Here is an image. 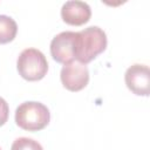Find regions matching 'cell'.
I'll use <instances>...</instances> for the list:
<instances>
[{"label": "cell", "instance_id": "6da1fadb", "mask_svg": "<svg viewBox=\"0 0 150 150\" xmlns=\"http://www.w3.org/2000/svg\"><path fill=\"white\" fill-rule=\"evenodd\" d=\"M107 47V35L97 26H90L81 32H76L75 60L82 64L93 61L97 55L104 52Z\"/></svg>", "mask_w": 150, "mask_h": 150}, {"label": "cell", "instance_id": "7a4b0ae2", "mask_svg": "<svg viewBox=\"0 0 150 150\" xmlns=\"http://www.w3.org/2000/svg\"><path fill=\"white\" fill-rule=\"evenodd\" d=\"M50 121V112L48 108L35 101L21 103L15 110V123L23 130L38 131L42 130Z\"/></svg>", "mask_w": 150, "mask_h": 150}, {"label": "cell", "instance_id": "3957f363", "mask_svg": "<svg viewBox=\"0 0 150 150\" xmlns=\"http://www.w3.org/2000/svg\"><path fill=\"white\" fill-rule=\"evenodd\" d=\"M16 68L22 79L27 81H39L48 71V62L42 52L36 48L23 49L16 61Z\"/></svg>", "mask_w": 150, "mask_h": 150}, {"label": "cell", "instance_id": "277c9868", "mask_svg": "<svg viewBox=\"0 0 150 150\" xmlns=\"http://www.w3.org/2000/svg\"><path fill=\"white\" fill-rule=\"evenodd\" d=\"M76 32H61L50 42L52 57L59 63H69L75 60Z\"/></svg>", "mask_w": 150, "mask_h": 150}, {"label": "cell", "instance_id": "5b68a950", "mask_svg": "<svg viewBox=\"0 0 150 150\" xmlns=\"http://www.w3.org/2000/svg\"><path fill=\"white\" fill-rule=\"evenodd\" d=\"M60 77L66 89L70 91H80L89 82V70L86 64L73 61L62 67Z\"/></svg>", "mask_w": 150, "mask_h": 150}, {"label": "cell", "instance_id": "8992f818", "mask_svg": "<svg viewBox=\"0 0 150 150\" xmlns=\"http://www.w3.org/2000/svg\"><path fill=\"white\" fill-rule=\"evenodd\" d=\"M125 84L135 95L148 96L150 91V70L145 64L135 63L130 66L124 75Z\"/></svg>", "mask_w": 150, "mask_h": 150}, {"label": "cell", "instance_id": "52a82bcc", "mask_svg": "<svg viewBox=\"0 0 150 150\" xmlns=\"http://www.w3.org/2000/svg\"><path fill=\"white\" fill-rule=\"evenodd\" d=\"M91 15L90 6L84 1L70 0L63 4L61 8L62 20L71 26H81L89 21Z\"/></svg>", "mask_w": 150, "mask_h": 150}, {"label": "cell", "instance_id": "ba28073f", "mask_svg": "<svg viewBox=\"0 0 150 150\" xmlns=\"http://www.w3.org/2000/svg\"><path fill=\"white\" fill-rule=\"evenodd\" d=\"M18 33V25L8 15H0V43H8L14 40Z\"/></svg>", "mask_w": 150, "mask_h": 150}, {"label": "cell", "instance_id": "9c48e42d", "mask_svg": "<svg viewBox=\"0 0 150 150\" xmlns=\"http://www.w3.org/2000/svg\"><path fill=\"white\" fill-rule=\"evenodd\" d=\"M11 150H43V148L38 141H34L33 138L19 137L13 142Z\"/></svg>", "mask_w": 150, "mask_h": 150}, {"label": "cell", "instance_id": "30bf717a", "mask_svg": "<svg viewBox=\"0 0 150 150\" xmlns=\"http://www.w3.org/2000/svg\"><path fill=\"white\" fill-rule=\"evenodd\" d=\"M8 114H9V108H8L7 102L2 97H0V127L7 122Z\"/></svg>", "mask_w": 150, "mask_h": 150}, {"label": "cell", "instance_id": "8fae6325", "mask_svg": "<svg viewBox=\"0 0 150 150\" xmlns=\"http://www.w3.org/2000/svg\"><path fill=\"white\" fill-rule=\"evenodd\" d=\"M0 150H1V149H0Z\"/></svg>", "mask_w": 150, "mask_h": 150}]
</instances>
